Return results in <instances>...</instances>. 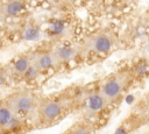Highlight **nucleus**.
<instances>
[{"instance_id":"obj_1","label":"nucleus","mask_w":149,"mask_h":134,"mask_svg":"<svg viewBox=\"0 0 149 134\" xmlns=\"http://www.w3.org/2000/svg\"><path fill=\"white\" fill-rule=\"evenodd\" d=\"M77 90L78 86L72 85L49 94H42L37 108L35 128L42 129L52 127L73 114Z\"/></svg>"},{"instance_id":"obj_2","label":"nucleus","mask_w":149,"mask_h":134,"mask_svg":"<svg viewBox=\"0 0 149 134\" xmlns=\"http://www.w3.org/2000/svg\"><path fill=\"white\" fill-rule=\"evenodd\" d=\"M0 38H5L9 44H21L27 42H40L43 40L42 22L30 12L26 15L2 23Z\"/></svg>"},{"instance_id":"obj_3","label":"nucleus","mask_w":149,"mask_h":134,"mask_svg":"<svg viewBox=\"0 0 149 134\" xmlns=\"http://www.w3.org/2000/svg\"><path fill=\"white\" fill-rule=\"evenodd\" d=\"M41 97L42 93H40L35 86L28 85H17L3 96L5 100L12 107V110L34 128Z\"/></svg>"},{"instance_id":"obj_4","label":"nucleus","mask_w":149,"mask_h":134,"mask_svg":"<svg viewBox=\"0 0 149 134\" xmlns=\"http://www.w3.org/2000/svg\"><path fill=\"white\" fill-rule=\"evenodd\" d=\"M107 106H109V104L100 92L99 86H94L92 84L78 86L76 108L73 113L78 119H86L91 121L98 120Z\"/></svg>"},{"instance_id":"obj_5","label":"nucleus","mask_w":149,"mask_h":134,"mask_svg":"<svg viewBox=\"0 0 149 134\" xmlns=\"http://www.w3.org/2000/svg\"><path fill=\"white\" fill-rule=\"evenodd\" d=\"M79 26L73 12L69 13H54L52 16L42 22L43 40L57 42L77 40L79 34Z\"/></svg>"},{"instance_id":"obj_6","label":"nucleus","mask_w":149,"mask_h":134,"mask_svg":"<svg viewBox=\"0 0 149 134\" xmlns=\"http://www.w3.org/2000/svg\"><path fill=\"white\" fill-rule=\"evenodd\" d=\"M51 43L56 61V72H68L84 61L79 40L57 41Z\"/></svg>"},{"instance_id":"obj_7","label":"nucleus","mask_w":149,"mask_h":134,"mask_svg":"<svg viewBox=\"0 0 149 134\" xmlns=\"http://www.w3.org/2000/svg\"><path fill=\"white\" fill-rule=\"evenodd\" d=\"M115 35L111 30H97L90 33L79 40L84 61L93 55L108 54L115 44Z\"/></svg>"},{"instance_id":"obj_8","label":"nucleus","mask_w":149,"mask_h":134,"mask_svg":"<svg viewBox=\"0 0 149 134\" xmlns=\"http://www.w3.org/2000/svg\"><path fill=\"white\" fill-rule=\"evenodd\" d=\"M31 63L47 78L56 72V61L52 51V43L47 40H41L34 47L28 49Z\"/></svg>"},{"instance_id":"obj_9","label":"nucleus","mask_w":149,"mask_h":134,"mask_svg":"<svg viewBox=\"0 0 149 134\" xmlns=\"http://www.w3.org/2000/svg\"><path fill=\"white\" fill-rule=\"evenodd\" d=\"M34 129L12 110L3 97L0 98V133H26Z\"/></svg>"},{"instance_id":"obj_10","label":"nucleus","mask_w":149,"mask_h":134,"mask_svg":"<svg viewBox=\"0 0 149 134\" xmlns=\"http://www.w3.org/2000/svg\"><path fill=\"white\" fill-rule=\"evenodd\" d=\"M127 82H128V75L126 72H118L107 77L99 85V90L107 100V103L111 105L121 97L123 89L127 85Z\"/></svg>"},{"instance_id":"obj_11","label":"nucleus","mask_w":149,"mask_h":134,"mask_svg":"<svg viewBox=\"0 0 149 134\" xmlns=\"http://www.w3.org/2000/svg\"><path fill=\"white\" fill-rule=\"evenodd\" d=\"M7 65H8L9 73H10L14 86L22 85L24 82V78L30 69V65H31L29 51L26 50L23 52L15 55L12 59H9L7 62Z\"/></svg>"},{"instance_id":"obj_12","label":"nucleus","mask_w":149,"mask_h":134,"mask_svg":"<svg viewBox=\"0 0 149 134\" xmlns=\"http://www.w3.org/2000/svg\"><path fill=\"white\" fill-rule=\"evenodd\" d=\"M29 7L28 0H0V21L6 23L19 19L29 13Z\"/></svg>"},{"instance_id":"obj_13","label":"nucleus","mask_w":149,"mask_h":134,"mask_svg":"<svg viewBox=\"0 0 149 134\" xmlns=\"http://www.w3.org/2000/svg\"><path fill=\"white\" fill-rule=\"evenodd\" d=\"M95 131L94 128V121L86 120V119H77L72 125H70L64 133H71V134H87L93 133Z\"/></svg>"},{"instance_id":"obj_14","label":"nucleus","mask_w":149,"mask_h":134,"mask_svg":"<svg viewBox=\"0 0 149 134\" xmlns=\"http://www.w3.org/2000/svg\"><path fill=\"white\" fill-rule=\"evenodd\" d=\"M79 6V0H51L49 7L52 13H69L73 12Z\"/></svg>"},{"instance_id":"obj_15","label":"nucleus","mask_w":149,"mask_h":134,"mask_svg":"<svg viewBox=\"0 0 149 134\" xmlns=\"http://www.w3.org/2000/svg\"><path fill=\"white\" fill-rule=\"evenodd\" d=\"M9 86H14V84H13L7 63H2L0 64V90Z\"/></svg>"},{"instance_id":"obj_16","label":"nucleus","mask_w":149,"mask_h":134,"mask_svg":"<svg viewBox=\"0 0 149 134\" xmlns=\"http://www.w3.org/2000/svg\"><path fill=\"white\" fill-rule=\"evenodd\" d=\"M28 1H29L30 6H33V5H43V3H48L49 5V2L51 0H28Z\"/></svg>"},{"instance_id":"obj_17","label":"nucleus","mask_w":149,"mask_h":134,"mask_svg":"<svg viewBox=\"0 0 149 134\" xmlns=\"http://www.w3.org/2000/svg\"><path fill=\"white\" fill-rule=\"evenodd\" d=\"M98 1H100V0H79V5L86 6V5H90V3H97Z\"/></svg>"},{"instance_id":"obj_18","label":"nucleus","mask_w":149,"mask_h":134,"mask_svg":"<svg viewBox=\"0 0 149 134\" xmlns=\"http://www.w3.org/2000/svg\"><path fill=\"white\" fill-rule=\"evenodd\" d=\"M133 100H134V97H133V96H128V97L126 98V101H127L128 104H132Z\"/></svg>"},{"instance_id":"obj_19","label":"nucleus","mask_w":149,"mask_h":134,"mask_svg":"<svg viewBox=\"0 0 149 134\" xmlns=\"http://www.w3.org/2000/svg\"><path fill=\"white\" fill-rule=\"evenodd\" d=\"M1 30H2V22L0 21V35H1Z\"/></svg>"}]
</instances>
